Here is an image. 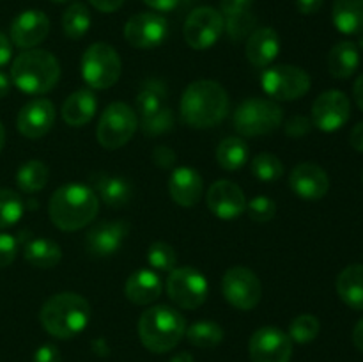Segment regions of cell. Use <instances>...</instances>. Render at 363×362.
I'll list each match as a JSON object with an SVG mask.
<instances>
[{
	"instance_id": "22",
	"label": "cell",
	"mask_w": 363,
	"mask_h": 362,
	"mask_svg": "<svg viewBox=\"0 0 363 362\" xmlns=\"http://www.w3.org/2000/svg\"><path fill=\"white\" fill-rule=\"evenodd\" d=\"M248 62L255 67H268L280 53V38L275 28L259 27L247 38L245 46Z\"/></svg>"
},
{
	"instance_id": "27",
	"label": "cell",
	"mask_w": 363,
	"mask_h": 362,
	"mask_svg": "<svg viewBox=\"0 0 363 362\" xmlns=\"http://www.w3.org/2000/svg\"><path fill=\"white\" fill-rule=\"evenodd\" d=\"M23 256L35 268H55L62 259V248L57 241L46 238H30L23 245Z\"/></svg>"
},
{
	"instance_id": "4",
	"label": "cell",
	"mask_w": 363,
	"mask_h": 362,
	"mask_svg": "<svg viewBox=\"0 0 363 362\" xmlns=\"http://www.w3.org/2000/svg\"><path fill=\"white\" fill-rule=\"evenodd\" d=\"M138 337L152 353H167L179 344L186 332V319L170 305L145 309L138 319Z\"/></svg>"
},
{
	"instance_id": "43",
	"label": "cell",
	"mask_w": 363,
	"mask_h": 362,
	"mask_svg": "<svg viewBox=\"0 0 363 362\" xmlns=\"http://www.w3.org/2000/svg\"><path fill=\"white\" fill-rule=\"evenodd\" d=\"M312 119L305 116H293L289 121L286 123L284 130H286V135L291 138H301L312 130Z\"/></svg>"
},
{
	"instance_id": "44",
	"label": "cell",
	"mask_w": 363,
	"mask_h": 362,
	"mask_svg": "<svg viewBox=\"0 0 363 362\" xmlns=\"http://www.w3.org/2000/svg\"><path fill=\"white\" fill-rule=\"evenodd\" d=\"M151 158H152V162H155V165L160 167V169H163V170L172 169L177 162L176 153H174V149H170L169 146H156V148L152 149Z\"/></svg>"
},
{
	"instance_id": "36",
	"label": "cell",
	"mask_w": 363,
	"mask_h": 362,
	"mask_svg": "<svg viewBox=\"0 0 363 362\" xmlns=\"http://www.w3.org/2000/svg\"><path fill=\"white\" fill-rule=\"evenodd\" d=\"M23 212V199L14 190L0 188V229H7L20 222Z\"/></svg>"
},
{
	"instance_id": "8",
	"label": "cell",
	"mask_w": 363,
	"mask_h": 362,
	"mask_svg": "<svg viewBox=\"0 0 363 362\" xmlns=\"http://www.w3.org/2000/svg\"><path fill=\"white\" fill-rule=\"evenodd\" d=\"M261 87L273 102H293L311 91V75L291 64L268 66L261 75Z\"/></svg>"
},
{
	"instance_id": "11",
	"label": "cell",
	"mask_w": 363,
	"mask_h": 362,
	"mask_svg": "<svg viewBox=\"0 0 363 362\" xmlns=\"http://www.w3.org/2000/svg\"><path fill=\"white\" fill-rule=\"evenodd\" d=\"M222 293L233 307L252 311L262 297V284L247 266H230L222 277Z\"/></svg>"
},
{
	"instance_id": "7",
	"label": "cell",
	"mask_w": 363,
	"mask_h": 362,
	"mask_svg": "<svg viewBox=\"0 0 363 362\" xmlns=\"http://www.w3.org/2000/svg\"><path fill=\"white\" fill-rule=\"evenodd\" d=\"M80 73L89 87L103 91L119 82L121 73H123V62L112 45L94 43L82 55Z\"/></svg>"
},
{
	"instance_id": "37",
	"label": "cell",
	"mask_w": 363,
	"mask_h": 362,
	"mask_svg": "<svg viewBox=\"0 0 363 362\" xmlns=\"http://www.w3.org/2000/svg\"><path fill=\"white\" fill-rule=\"evenodd\" d=\"M147 263L152 270L170 273L177 268V254L167 241H155L147 248Z\"/></svg>"
},
{
	"instance_id": "9",
	"label": "cell",
	"mask_w": 363,
	"mask_h": 362,
	"mask_svg": "<svg viewBox=\"0 0 363 362\" xmlns=\"http://www.w3.org/2000/svg\"><path fill=\"white\" fill-rule=\"evenodd\" d=\"M137 128V112L126 103L116 102L103 110L96 128V137L105 149H119L133 138Z\"/></svg>"
},
{
	"instance_id": "13",
	"label": "cell",
	"mask_w": 363,
	"mask_h": 362,
	"mask_svg": "<svg viewBox=\"0 0 363 362\" xmlns=\"http://www.w3.org/2000/svg\"><path fill=\"white\" fill-rule=\"evenodd\" d=\"M252 362H291L293 341L277 327H261L248 341Z\"/></svg>"
},
{
	"instance_id": "28",
	"label": "cell",
	"mask_w": 363,
	"mask_h": 362,
	"mask_svg": "<svg viewBox=\"0 0 363 362\" xmlns=\"http://www.w3.org/2000/svg\"><path fill=\"white\" fill-rule=\"evenodd\" d=\"M360 66V50L353 41H340L330 50L328 71L335 78H350Z\"/></svg>"
},
{
	"instance_id": "32",
	"label": "cell",
	"mask_w": 363,
	"mask_h": 362,
	"mask_svg": "<svg viewBox=\"0 0 363 362\" xmlns=\"http://www.w3.org/2000/svg\"><path fill=\"white\" fill-rule=\"evenodd\" d=\"M165 96L167 87L162 80H156V78L145 80L138 91L137 98H135V106H137L140 117L149 116V114L165 106Z\"/></svg>"
},
{
	"instance_id": "52",
	"label": "cell",
	"mask_w": 363,
	"mask_h": 362,
	"mask_svg": "<svg viewBox=\"0 0 363 362\" xmlns=\"http://www.w3.org/2000/svg\"><path fill=\"white\" fill-rule=\"evenodd\" d=\"M353 96H354V102H357V105L363 110V73L357 78V82H354Z\"/></svg>"
},
{
	"instance_id": "1",
	"label": "cell",
	"mask_w": 363,
	"mask_h": 362,
	"mask_svg": "<svg viewBox=\"0 0 363 362\" xmlns=\"http://www.w3.org/2000/svg\"><path fill=\"white\" fill-rule=\"evenodd\" d=\"M229 94L216 80H195L181 96V119L197 130L213 128L225 119L229 112Z\"/></svg>"
},
{
	"instance_id": "48",
	"label": "cell",
	"mask_w": 363,
	"mask_h": 362,
	"mask_svg": "<svg viewBox=\"0 0 363 362\" xmlns=\"http://www.w3.org/2000/svg\"><path fill=\"white\" fill-rule=\"evenodd\" d=\"M11 57H13V45H11L9 38L0 32V67L6 66Z\"/></svg>"
},
{
	"instance_id": "18",
	"label": "cell",
	"mask_w": 363,
	"mask_h": 362,
	"mask_svg": "<svg viewBox=\"0 0 363 362\" xmlns=\"http://www.w3.org/2000/svg\"><path fill=\"white\" fill-rule=\"evenodd\" d=\"M289 187L305 201H319L330 190V177L321 165L312 162L298 163L289 174Z\"/></svg>"
},
{
	"instance_id": "46",
	"label": "cell",
	"mask_w": 363,
	"mask_h": 362,
	"mask_svg": "<svg viewBox=\"0 0 363 362\" xmlns=\"http://www.w3.org/2000/svg\"><path fill=\"white\" fill-rule=\"evenodd\" d=\"M32 362H62V355H60L59 348L55 344L46 343L35 350Z\"/></svg>"
},
{
	"instance_id": "42",
	"label": "cell",
	"mask_w": 363,
	"mask_h": 362,
	"mask_svg": "<svg viewBox=\"0 0 363 362\" xmlns=\"http://www.w3.org/2000/svg\"><path fill=\"white\" fill-rule=\"evenodd\" d=\"M18 241L11 234L0 233V268H6L16 259Z\"/></svg>"
},
{
	"instance_id": "41",
	"label": "cell",
	"mask_w": 363,
	"mask_h": 362,
	"mask_svg": "<svg viewBox=\"0 0 363 362\" xmlns=\"http://www.w3.org/2000/svg\"><path fill=\"white\" fill-rule=\"evenodd\" d=\"M245 212L248 213V216L254 222L266 224L269 220H273V216L277 215V204L273 199L266 197V195H257V197L247 202V209Z\"/></svg>"
},
{
	"instance_id": "50",
	"label": "cell",
	"mask_w": 363,
	"mask_h": 362,
	"mask_svg": "<svg viewBox=\"0 0 363 362\" xmlns=\"http://www.w3.org/2000/svg\"><path fill=\"white\" fill-rule=\"evenodd\" d=\"M151 9L160 11V13H165V11H172L179 6L181 0H144Z\"/></svg>"
},
{
	"instance_id": "45",
	"label": "cell",
	"mask_w": 363,
	"mask_h": 362,
	"mask_svg": "<svg viewBox=\"0 0 363 362\" xmlns=\"http://www.w3.org/2000/svg\"><path fill=\"white\" fill-rule=\"evenodd\" d=\"M255 0H220V13L223 18L233 16V14L245 13V11H252Z\"/></svg>"
},
{
	"instance_id": "23",
	"label": "cell",
	"mask_w": 363,
	"mask_h": 362,
	"mask_svg": "<svg viewBox=\"0 0 363 362\" xmlns=\"http://www.w3.org/2000/svg\"><path fill=\"white\" fill-rule=\"evenodd\" d=\"M163 283L151 268H142L131 273L124 284V295L135 305H149L162 297Z\"/></svg>"
},
{
	"instance_id": "10",
	"label": "cell",
	"mask_w": 363,
	"mask_h": 362,
	"mask_svg": "<svg viewBox=\"0 0 363 362\" xmlns=\"http://www.w3.org/2000/svg\"><path fill=\"white\" fill-rule=\"evenodd\" d=\"M167 293L177 307L194 311L208 298V279L194 266H177L167 280Z\"/></svg>"
},
{
	"instance_id": "40",
	"label": "cell",
	"mask_w": 363,
	"mask_h": 362,
	"mask_svg": "<svg viewBox=\"0 0 363 362\" xmlns=\"http://www.w3.org/2000/svg\"><path fill=\"white\" fill-rule=\"evenodd\" d=\"M225 20V31L234 43H240L247 39L252 32L257 28V16L254 11H245V13L233 14V16L223 18Z\"/></svg>"
},
{
	"instance_id": "29",
	"label": "cell",
	"mask_w": 363,
	"mask_h": 362,
	"mask_svg": "<svg viewBox=\"0 0 363 362\" xmlns=\"http://www.w3.org/2000/svg\"><path fill=\"white\" fill-rule=\"evenodd\" d=\"M332 18L339 32L358 34L363 31V0H335Z\"/></svg>"
},
{
	"instance_id": "58",
	"label": "cell",
	"mask_w": 363,
	"mask_h": 362,
	"mask_svg": "<svg viewBox=\"0 0 363 362\" xmlns=\"http://www.w3.org/2000/svg\"><path fill=\"white\" fill-rule=\"evenodd\" d=\"M358 46H360V50H363V34L360 35V39H358Z\"/></svg>"
},
{
	"instance_id": "12",
	"label": "cell",
	"mask_w": 363,
	"mask_h": 362,
	"mask_svg": "<svg viewBox=\"0 0 363 362\" xmlns=\"http://www.w3.org/2000/svg\"><path fill=\"white\" fill-rule=\"evenodd\" d=\"M225 20L222 13L213 7H197L184 21V41L194 50H208L222 38Z\"/></svg>"
},
{
	"instance_id": "54",
	"label": "cell",
	"mask_w": 363,
	"mask_h": 362,
	"mask_svg": "<svg viewBox=\"0 0 363 362\" xmlns=\"http://www.w3.org/2000/svg\"><path fill=\"white\" fill-rule=\"evenodd\" d=\"M11 91V78L0 71V98H6Z\"/></svg>"
},
{
	"instance_id": "26",
	"label": "cell",
	"mask_w": 363,
	"mask_h": 362,
	"mask_svg": "<svg viewBox=\"0 0 363 362\" xmlns=\"http://www.w3.org/2000/svg\"><path fill=\"white\" fill-rule=\"evenodd\" d=\"M337 293L351 309L363 311V265H350L337 277Z\"/></svg>"
},
{
	"instance_id": "31",
	"label": "cell",
	"mask_w": 363,
	"mask_h": 362,
	"mask_svg": "<svg viewBox=\"0 0 363 362\" xmlns=\"http://www.w3.org/2000/svg\"><path fill=\"white\" fill-rule=\"evenodd\" d=\"M50 180V169L41 160H28L18 169L16 185L25 194H35L43 190Z\"/></svg>"
},
{
	"instance_id": "20",
	"label": "cell",
	"mask_w": 363,
	"mask_h": 362,
	"mask_svg": "<svg viewBox=\"0 0 363 362\" xmlns=\"http://www.w3.org/2000/svg\"><path fill=\"white\" fill-rule=\"evenodd\" d=\"M50 32V20L43 11L28 9L18 14L11 23V41L21 50L41 45Z\"/></svg>"
},
{
	"instance_id": "49",
	"label": "cell",
	"mask_w": 363,
	"mask_h": 362,
	"mask_svg": "<svg viewBox=\"0 0 363 362\" xmlns=\"http://www.w3.org/2000/svg\"><path fill=\"white\" fill-rule=\"evenodd\" d=\"M325 0H296V7L301 14H315L323 7Z\"/></svg>"
},
{
	"instance_id": "25",
	"label": "cell",
	"mask_w": 363,
	"mask_h": 362,
	"mask_svg": "<svg viewBox=\"0 0 363 362\" xmlns=\"http://www.w3.org/2000/svg\"><path fill=\"white\" fill-rule=\"evenodd\" d=\"M92 190L110 208H123L133 195L130 181L119 176H110L106 172H96L91 176Z\"/></svg>"
},
{
	"instance_id": "47",
	"label": "cell",
	"mask_w": 363,
	"mask_h": 362,
	"mask_svg": "<svg viewBox=\"0 0 363 362\" xmlns=\"http://www.w3.org/2000/svg\"><path fill=\"white\" fill-rule=\"evenodd\" d=\"M89 4H92L101 13H116L123 7L124 0H89Z\"/></svg>"
},
{
	"instance_id": "14",
	"label": "cell",
	"mask_w": 363,
	"mask_h": 362,
	"mask_svg": "<svg viewBox=\"0 0 363 362\" xmlns=\"http://www.w3.org/2000/svg\"><path fill=\"white\" fill-rule=\"evenodd\" d=\"M169 35V23L158 13L133 14L124 25V38L133 48L151 50L162 45Z\"/></svg>"
},
{
	"instance_id": "3",
	"label": "cell",
	"mask_w": 363,
	"mask_h": 362,
	"mask_svg": "<svg viewBox=\"0 0 363 362\" xmlns=\"http://www.w3.org/2000/svg\"><path fill=\"white\" fill-rule=\"evenodd\" d=\"M39 322L50 336L57 339H73L87 329L91 322V305L82 295L64 291L45 302Z\"/></svg>"
},
{
	"instance_id": "38",
	"label": "cell",
	"mask_w": 363,
	"mask_h": 362,
	"mask_svg": "<svg viewBox=\"0 0 363 362\" xmlns=\"http://www.w3.org/2000/svg\"><path fill=\"white\" fill-rule=\"evenodd\" d=\"M319 330H321V323H319V319L315 316L300 314L291 322L287 336L291 337L293 343L307 344L312 343L319 336Z\"/></svg>"
},
{
	"instance_id": "5",
	"label": "cell",
	"mask_w": 363,
	"mask_h": 362,
	"mask_svg": "<svg viewBox=\"0 0 363 362\" xmlns=\"http://www.w3.org/2000/svg\"><path fill=\"white\" fill-rule=\"evenodd\" d=\"M60 78V64L46 50H25L13 60L11 82L25 94H46Z\"/></svg>"
},
{
	"instance_id": "2",
	"label": "cell",
	"mask_w": 363,
	"mask_h": 362,
	"mask_svg": "<svg viewBox=\"0 0 363 362\" xmlns=\"http://www.w3.org/2000/svg\"><path fill=\"white\" fill-rule=\"evenodd\" d=\"M99 199L91 187L82 183H66L57 188L48 202L50 220L57 229L73 233L89 226L96 219Z\"/></svg>"
},
{
	"instance_id": "21",
	"label": "cell",
	"mask_w": 363,
	"mask_h": 362,
	"mask_svg": "<svg viewBox=\"0 0 363 362\" xmlns=\"http://www.w3.org/2000/svg\"><path fill=\"white\" fill-rule=\"evenodd\" d=\"M204 192V181L199 170L183 165L174 169L169 180V194L183 208H191L197 204Z\"/></svg>"
},
{
	"instance_id": "6",
	"label": "cell",
	"mask_w": 363,
	"mask_h": 362,
	"mask_svg": "<svg viewBox=\"0 0 363 362\" xmlns=\"http://www.w3.org/2000/svg\"><path fill=\"white\" fill-rule=\"evenodd\" d=\"M233 123L243 137L268 135L284 123V110L273 99L248 98L238 105Z\"/></svg>"
},
{
	"instance_id": "19",
	"label": "cell",
	"mask_w": 363,
	"mask_h": 362,
	"mask_svg": "<svg viewBox=\"0 0 363 362\" xmlns=\"http://www.w3.org/2000/svg\"><path fill=\"white\" fill-rule=\"evenodd\" d=\"M55 124V105L46 98H35L25 103L18 114L16 126L23 137L41 138Z\"/></svg>"
},
{
	"instance_id": "57",
	"label": "cell",
	"mask_w": 363,
	"mask_h": 362,
	"mask_svg": "<svg viewBox=\"0 0 363 362\" xmlns=\"http://www.w3.org/2000/svg\"><path fill=\"white\" fill-rule=\"evenodd\" d=\"M55 4H67V2H73V0H52Z\"/></svg>"
},
{
	"instance_id": "35",
	"label": "cell",
	"mask_w": 363,
	"mask_h": 362,
	"mask_svg": "<svg viewBox=\"0 0 363 362\" xmlns=\"http://www.w3.org/2000/svg\"><path fill=\"white\" fill-rule=\"evenodd\" d=\"M250 170L259 181L262 183H273V181L280 180L284 174V163L273 153H259L252 158Z\"/></svg>"
},
{
	"instance_id": "16",
	"label": "cell",
	"mask_w": 363,
	"mask_h": 362,
	"mask_svg": "<svg viewBox=\"0 0 363 362\" xmlns=\"http://www.w3.org/2000/svg\"><path fill=\"white\" fill-rule=\"evenodd\" d=\"M209 212L222 220H233L243 215L247 209V197L243 188L230 180H218L209 187L206 194Z\"/></svg>"
},
{
	"instance_id": "51",
	"label": "cell",
	"mask_w": 363,
	"mask_h": 362,
	"mask_svg": "<svg viewBox=\"0 0 363 362\" xmlns=\"http://www.w3.org/2000/svg\"><path fill=\"white\" fill-rule=\"evenodd\" d=\"M350 144H351V148L357 149L358 153H363V121L362 123H358L357 126L351 130Z\"/></svg>"
},
{
	"instance_id": "55",
	"label": "cell",
	"mask_w": 363,
	"mask_h": 362,
	"mask_svg": "<svg viewBox=\"0 0 363 362\" xmlns=\"http://www.w3.org/2000/svg\"><path fill=\"white\" fill-rule=\"evenodd\" d=\"M170 362H195L194 357H191V353H188V351H181V353L174 355L172 358H170Z\"/></svg>"
},
{
	"instance_id": "34",
	"label": "cell",
	"mask_w": 363,
	"mask_h": 362,
	"mask_svg": "<svg viewBox=\"0 0 363 362\" xmlns=\"http://www.w3.org/2000/svg\"><path fill=\"white\" fill-rule=\"evenodd\" d=\"M188 343L197 348H215L223 341V329L211 319H201L186 329Z\"/></svg>"
},
{
	"instance_id": "15",
	"label": "cell",
	"mask_w": 363,
	"mask_h": 362,
	"mask_svg": "<svg viewBox=\"0 0 363 362\" xmlns=\"http://www.w3.org/2000/svg\"><path fill=\"white\" fill-rule=\"evenodd\" d=\"M351 103L346 92L330 89L321 92L312 105V124L321 131H337L347 123Z\"/></svg>"
},
{
	"instance_id": "39",
	"label": "cell",
	"mask_w": 363,
	"mask_h": 362,
	"mask_svg": "<svg viewBox=\"0 0 363 362\" xmlns=\"http://www.w3.org/2000/svg\"><path fill=\"white\" fill-rule=\"evenodd\" d=\"M174 128V112L169 105L162 106L156 112L149 114V116L140 117V130L147 137H156V135H163Z\"/></svg>"
},
{
	"instance_id": "56",
	"label": "cell",
	"mask_w": 363,
	"mask_h": 362,
	"mask_svg": "<svg viewBox=\"0 0 363 362\" xmlns=\"http://www.w3.org/2000/svg\"><path fill=\"white\" fill-rule=\"evenodd\" d=\"M4 144H6V130H4V124L0 123V151H2Z\"/></svg>"
},
{
	"instance_id": "53",
	"label": "cell",
	"mask_w": 363,
	"mask_h": 362,
	"mask_svg": "<svg viewBox=\"0 0 363 362\" xmlns=\"http://www.w3.org/2000/svg\"><path fill=\"white\" fill-rule=\"evenodd\" d=\"M353 343L358 350L363 351V318L354 325L353 330Z\"/></svg>"
},
{
	"instance_id": "17",
	"label": "cell",
	"mask_w": 363,
	"mask_h": 362,
	"mask_svg": "<svg viewBox=\"0 0 363 362\" xmlns=\"http://www.w3.org/2000/svg\"><path fill=\"white\" fill-rule=\"evenodd\" d=\"M128 233H130V224L126 220H103L87 231L85 248L96 258H108L123 247Z\"/></svg>"
},
{
	"instance_id": "30",
	"label": "cell",
	"mask_w": 363,
	"mask_h": 362,
	"mask_svg": "<svg viewBox=\"0 0 363 362\" xmlns=\"http://www.w3.org/2000/svg\"><path fill=\"white\" fill-rule=\"evenodd\" d=\"M250 158V148L247 142L240 137H227L223 138L216 149V162L222 169L230 170H240L245 167Z\"/></svg>"
},
{
	"instance_id": "24",
	"label": "cell",
	"mask_w": 363,
	"mask_h": 362,
	"mask_svg": "<svg viewBox=\"0 0 363 362\" xmlns=\"http://www.w3.org/2000/svg\"><path fill=\"white\" fill-rule=\"evenodd\" d=\"M96 110H98V98L94 92L91 89H78L73 94L67 96L60 114H62L64 123L73 128H80L94 119Z\"/></svg>"
},
{
	"instance_id": "33",
	"label": "cell",
	"mask_w": 363,
	"mask_h": 362,
	"mask_svg": "<svg viewBox=\"0 0 363 362\" xmlns=\"http://www.w3.org/2000/svg\"><path fill=\"white\" fill-rule=\"evenodd\" d=\"M91 28V11L82 2H73L62 14V31L66 38L78 41Z\"/></svg>"
}]
</instances>
